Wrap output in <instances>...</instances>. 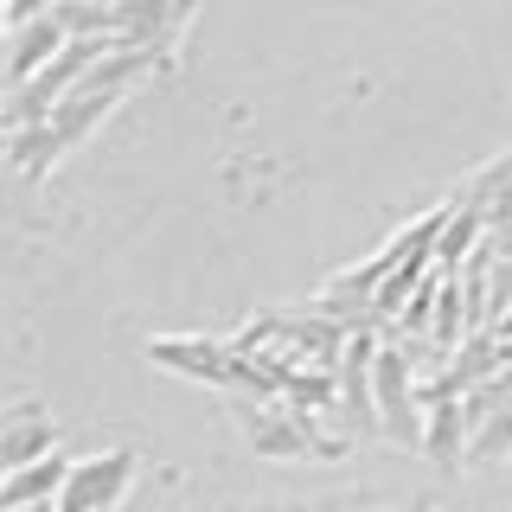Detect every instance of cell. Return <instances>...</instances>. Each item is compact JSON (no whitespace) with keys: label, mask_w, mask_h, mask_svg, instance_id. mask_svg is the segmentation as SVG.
<instances>
[{"label":"cell","mask_w":512,"mask_h":512,"mask_svg":"<svg viewBox=\"0 0 512 512\" xmlns=\"http://www.w3.org/2000/svg\"><path fill=\"white\" fill-rule=\"evenodd\" d=\"M135 487V455L128 448H109V455H84L71 461L52 493V512H116Z\"/></svg>","instance_id":"cell-1"},{"label":"cell","mask_w":512,"mask_h":512,"mask_svg":"<svg viewBox=\"0 0 512 512\" xmlns=\"http://www.w3.org/2000/svg\"><path fill=\"white\" fill-rule=\"evenodd\" d=\"M372 423L391 442L423 448V410H416V384H410V359L397 346L372 352Z\"/></svg>","instance_id":"cell-2"},{"label":"cell","mask_w":512,"mask_h":512,"mask_svg":"<svg viewBox=\"0 0 512 512\" xmlns=\"http://www.w3.org/2000/svg\"><path fill=\"white\" fill-rule=\"evenodd\" d=\"M231 416H237V429L256 442V455H269V461H301V455H308V436H301L295 410L276 404V397L231 391Z\"/></svg>","instance_id":"cell-3"},{"label":"cell","mask_w":512,"mask_h":512,"mask_svg":"<svg viewBox=\"0 0 512 512\" xmlns=\"http://www.w3.org/2000/svg\"><path fill=\"white\" fill-rule=\"evenodd\" d=\"M52 448H58V423H52V410H45V404L0 410V474H13V468H26V461L52 455Z\"/></svg>","instance_id":"cell-4"},{"label":"cell","mask_w":512,"mask_h":512,"mask_svg":"<svg viewBox=\"0 0 512 512\" xmlns=\"http://www.w3.org/2000/svg\"><path fill=\"white\" fill-rule=\"evenodd\" d=\"M372 340L365 333H352V340H340V423H346V436H372Z\"/></svg>","instance_id":"cell-5"},{"label":"cell","mask_w":512,"mask_h":512,"mask_svg":"<svg viewBox=\"0 0 512 512\" xmlns=\"http://www.w3.org/2000/svg\"><path fill=\"white\" fill-rule=\"evenodd\" d=\"M64 468H71V455H39V461H26V468H13V474H0V506H52V493H58V480Z\"/></svg>","instance_id":"cell-6"},{"label":"cell","mask_w":512,"mask_h":512,"mask_svg":"<svg viewBox=\"0 0 512 512\" xmlns=\"http://www.w3.org/2000/svg\"><path fill=\"white\" fill-rule=\"evenodd\" d=\"M13 32H20V39H13V58H7V71H0L13 90H20L32 71H45V64H52V58L64 52V45H71V39H64V32L52 26V13H45V20H26V26H13Z\"/></svg>","instance_id":"cell-7"},{"label":"cell","mask_w":512,"mask_h":512,"mask_svg":"<svg viewBox=\"0 0 512 512\" xmlns=\"http://www.w3.org/2000/svg\"><path fill=\"white\" fill-rule=\"evenodd\" d=\"M429 410H436V423L423 429V448H429L436 461H461V436H455L461 410H455V404H429Z\"/></svg>","instance_id":"cell-8"},{"label":"cell","mask_w":512,"mask_h":512,"mask_svg":"<svg viewBox=\"0 0 512 512\" xmlns=\"http://www.w3.org/2000/svg\"><path fill=\"white\" fill-rule=\"evenodd\" d=\"M58 0H7V26H26V20H45Z\"/></svg>","instance_id":"cell-9"},{"label":"cell","mask_w":512,"mask_h":512,"mask_svg":"<svg viewBox=\"0 0 512 512\" xmlns=\"http://www.w3.org/2000/svg\"><path fill=\"white\" fill-rule=\"evenodd\" d=\"M0 512H52V506H0Z\"/></svg>","instance_id":"cell-10"},{"label":"cell","mask_w":512,"mask_h":512,"mask_svg":"<svg viewBox=\"0 0 512 512\" xmlns=\"http://www.w3.org/2000/svg\"><path fill=\"white\" fill-rule=\"evenodd\" d=\"M410 512H436V506H429V500H416V506H410Z\"/></svg>","instance_id":"cell-11"},{"label":"cell","mask_w":512,"mask_h":512,"mask_svg":"<svg viewBox=\"0 0 512 512\" xmlns=\"http://www.w3.org/2000/svg\"><path fill=\"white\" fill-rule=\"evenodd\" d=\"M0 26H7V0H0Z\"/></svg>","instance_id":"cell-12"}]
</instances>
